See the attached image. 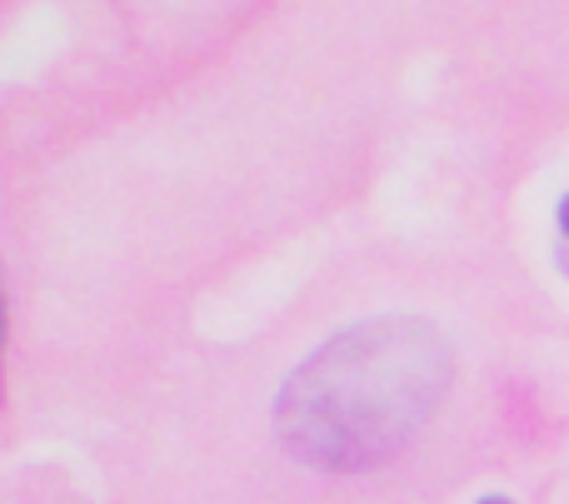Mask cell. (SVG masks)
Returning a JSON list of instances; mask_svg holds the SVG:
<instances>
[{
  "label": "cell",
  "mask_w": 569,
  "mask_h": 504,
  "mask_svg": "<svg viewBox=\"0 0 569 504\" xmlns=\"http://www.w3.org/2000/svg\"><path fill=\"white\" fill-rule=\"evenodd\" d=\"M450 385L455 350L430 320H365L284 380L276 425L305 465L370 470L420 435Z\"/></svg>",
  "instance_id": "1"
},
{
  "label": "cell",
  "mask_w": 569,
  "mask_h": 504,
  "mask_svg": "<svg viewBox=\"0 0 569 504\" xmlns=\"http://www.w3.org/2000/svg\"><path fill=\"white\" fill-rule=\"evenodd\" d=\"M560 230H565V240H569V195L560 200Z\"/></svg>",
  "instance_id": "2"
},
{
  "label": "cell",
  "mask_w": 569,
  "mask_h": 504,
  "mask_svg": "<svg viewBox=\"0 0 569 504\" xmlns=\"http://www.w3.org/2000/svg\"><path fill=\"white\" fill-rule=\"evenodd\" d=\"M480 504H515V500H510V495H485Z\"/></svg>",
  "instance_id": "3"
},
{
  "label": "cell",
  "mask_w": 569,
  "mask_h": 504,
  "mask_svg": "<svg viewBox=\"0 0 569 504\" xmlns=\"http://www.w3.org/2000/svg\"><path fill=\"white\" fill-rule=\"evenodd\" d=\"M0 345H6V300H0Z\"/></svg>",
  "instance_id": "4"
}]
</instances>
